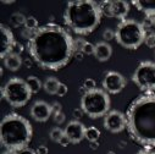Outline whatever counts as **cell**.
Listing matches in <instances>:
<instances>
[{
  "label": "cell",
  "mask_w": 155,
  "mask_h": 154,
  "mask_svg": "<svg viewBox=\"0 0 155 154\" xmlns=\"http://www.w3.org/2000/svg\"><path fill=\"white\" fill-rule=\"evenodd\" d=\"M27 48L38 65L53 71L66 66L76 50L71 34L55 23H48L34 31Z\"/></svg>",
  "instance_id": "1"
},
{
  "label": "cell",
  "mask_w": 155,
  "mask_h": 154,
  "mask_svg": "<svg viewBox=\"0 0 155 154\" xmlns=\"http://www.w3.org/2000/svg\"><path fill=\"white\" fill-rule=\"evenodd\" d=\"M126 129L133 141L155 148V92L137 97L126 111Z\"/></svg>",
  "instance_id": "2"
},
{
  "label": "cell",
  "mask_w": 155,
  "mask_h": 154,
  "mask_svg": "<svg viewBox=\"0 0 155 154\" xmlns=\"http://www.w3.org/2000/svg\"><path fill=\"white\" fill-rule=\"evenodd\" d=\"M100 4L93 0L70 2L64 11V21L76 34L87 35L92 33L101 21Z\"/></svg>",
  "instance_id": "3"
},
{
  "label": "cell",
  "mask_w": 155,
  "mask_h": 154,
  "mask_svg": "<svg viewBox=\"0 0 155 154\" xmlns=\"http://www.w3.org/2000/svg\"><path fill=\"white\" fill-rule=\"evenodd\" d=\"M32 135L31 122L18 114H8L0 124V141L8 149L17 152L27 147L32 139Z\"/></svg>",
  "instance_id": "4"
},
{
  "label": "cell",
  "mask_w": 155,
  "mask_h": 154,
  "mask_svg": "<svg viewBox=\"0 0 155 154\" xmlns=\"http://www.w3.org/2000/svg\"><path fill=\"white\" fill-rule=\"evenodd\" d=\"M115 34L116 42L121 47L126 49H138L144 43L147 29L142 23L134 20L125 18L117 25Z\"/></svg>",
  "instance_id": "5"
},
{
  "label": "cell",
  "mask_w": 155,
  "mask_h": 154,
  "mask_svg": "<svg viewBox=\"0 0 155 154\" xmlns=\"http://www.w3.org/2000/svg\"><path fill=\"white\" fill-rule=\"evenodd\" d=\"M110 97L104 89L95 88L84 92L81 98V109L91 119H98L110 111Z\"/></svg>",
  "instance_id": "6"
},
{
  "label": "cell",
  "mask_w": 155,
  "mask_h": 154,
  "mask_svg": "<svg viewBox=\"0 0 155 154\" xmlns=\"http://www.w3.org/2000/svg\"><path fill=\"white\" fill-rule=\"evenodd\" d=\"M2 93L3 98L14 108H21L26 105L32 97V92L27 82L18 77H12L11 80H9L4 85Z\"/></svg>",
  "instance_id": "7"
},
{
  "label": "cell",
  "mask_w": 155,
  "mask_h": 154,
  "mask_svg": "<svg viewBox=\"0 0 155 154\" xmlns=\"http://www.w3.org/2000/svg\"><path fill=\"white\" fill-rule=\"evenodd\" d=\"M132 81L145 93L155 91V62L142 61L132 75Z\"/></svg>",
  "instance_id": "8"
},
{
  "label": "cell",
  "mask_w": 155,
  "mask_h": 154,
  "mask_svg": "<svg viewBox=\"0 0 155 154\" xmlns=\"http://www.w3.org/2000/svg\"><path fill=\"white\" fill-rule=\"evenodd\" d=\"M103 15L107 17H115L119 20H125L130 11V4L125 0H110V2L100 3Z\"/></svg>",
  "instance_id": "9"
},
{
  "label": "cell",
  "mask_w": 155,
  "mask_h": 154,
  "mask_svg": "<svg viewBox=\"0 0 155 154\" xmlns=\"http://www.w3.org/2000/svg\"><path fill=\"white\" fill-rule=\"evenodd\" d=\"M127 85L125 77L117 71H107L103 79V89L109 94L120 93Z\"/></svg>",
  "instance_id": "10"
},
{
  "label": "cell",
  "mask_w": 155,
  "mask_h": 154,
  "mask_svg": "<svg viewBox=\"0 0 155 154\" xmlns=\"http://www.w3.org/2000/svg\"><path fill=\"white\" fill-rule=\"evenodd\" d=\"M104 127L112 133L124 131L126 129V115L119 110H110L104 116Z\"/></svg>",
  "instance_id": "11"
},
{
  "label": "cell",
  "mask_w": 155,
  "mask_h": 154,
  "mask_svg": "<svg viewBox=\"0 0 155 154\" xmlns=\"http://www.w3.org/2000/svg\"><path fill=\"white\" fill-rule=\"evenodd\" d=\"M86 129L84 125L78 120L70 121L65 127V136L70 139L71 143L77 144L86 138Z\"/></svg>",
  "instance_id": "12"
},
{
  "label": "cell",
  "mask_w": 155,
  "mask_h": 154,
  "mask_svg": "<svg viewBox=\"0 0 155 154\" xmlns=\"http://www.w3.org/2000/svg\"><path fill=\"white\" fill-rule=\"evenodd\" d=\"M31 116L38 122H45L53 115V106L44 102V100H37L31 106Z\"/></svg>",
  "instance_id": "13"
},
{
  "label": "cell",
  "mask_w": 155,
  "mask_h": 154,
  "mask_svg": "<svg viewBox=\"0 0 155 154\" xmlns=\"http://www.w3.org/2000/svg\"><path fill=\"white\" fill-rule=\"evenodd\" d=\"M0 34H2V52H0V56H2V59H4L6 55L11 53V49L16 42L11 29L5 25L0 26Z\"/></svg>",
  "instance_id": "14"
},
{
  "label": "cell",
  "mask_w": 155,
  "mask_h": 154,
  "mask_svg": "<svg viewBox=\"0 0 155 154\" xmlns=\"http://www.w3.org/2000/svg\"><path fill=\"white\" fill-rule=\"evenodd\" d=\"M112 55V48L107 42H99L95 44V50H94V56L98 61H107Z\"/></svg>",
  "instance_id": "15"
},
{
  "label": "cell",
  "mask_w": 155,
  "mask_h": 154,
  "mask_svg": "<svg viewBox=\"0 0 155 154\" xmlns=\"http://www.w3.org/2000/svg\"><path fill=\"white\" fill-rule=\"evenodd\" d=\"M132 5L139 11L144 12L147 16L155 15V0H133Z\"/></svg>",
  "instance_id": "16"
},
{
  "label": "cell",
  "mask_w": 155,
  "mask_h": 154,
  "mask_svg": "<svg viewBox=\"0 0 155 154\" xmlns=\"http://www.w3.org/2000/svg\"><path fill=\"white\" fill-rule=\"evenodd\" d=\"M3 62H4V66L10 70V71H17L21 65H22V59L20 55H16V54H12L10 53L9 55H6L4 59H3Z\"/></svg>",
  "instance_id": "17"
},
{
  "label": "cell",
  "mask_w": 155,
  "mask_h": 154,
  "mask_svg": "<svg viewBox=\"0 0 155 154\" xmlns=\"http://www.w3.org/2000/svg\"><path fill=\"white\" fill-rule=\"evenodd\" d=\"M60 83H61V82L56 79V77H53V76H51V77H48V79L44 81L43 88H44V91H45L48 94L54 95V94H56Z\"/></svg>",
  "instance_id": "18"
},
{
  "label": "cell",
  "mask_w": 155,
  "mask_h": 154,
  "mask_svg": "<svg viewBox=\"0 0 155 154\" xmlns=\"http://www.w3.org/2000/svg\"><path fill=\"white\" fill-rule=\"evenodd\" d=\"M26 82H27V85H28V87H29L32 94L38 93V92L41 91V88L43 87V83L41 82V80L38 79V77H35V76H29V77H27Z\"/></svg>",
  "instance_id": "19"
},
{
  "label": "cell",
  "mask_w": 155,
  "mask_h": 154,
  "mask_svg": "<svg viewBox=\"0 0 155 154\" xmlns=\"http://www.w3.org/2000/svg\"><path fill=\"white\" fill-rule=\"evenodd\" d=\"M100 137V131L95 126H89L86 129V139L89 141L91 143L97 142Z\"/></svg>",
  "instance_id": "20"
},
{
  "label": "cell",
  "mask_w": 155,
  "mask_h": 154,
  "mask_svg": "<svg viewBox=\"0 0 155 154\" xmlns=\"http://www.w3.org/2000/svg\"><path fill=\"white\" fill-rule=\"evenodd\" d=\"M64 136H65V131L61 130L60 127H53V129L50 130V132H49L50 139H51L53 142H56V143H59V141H60Z\"/></svg>",
  "instance_id": "21"
},
{
  "label": "cell",
  "mask_w": 155,
  "mask_h": 154,
  "mask_svg": "<svg viewBox=\"0 0 155 154\" xmlns=\"http://www.w3.org/2000/svg\"><path fill=\"white\" fill-rule=\"evenodd\" d=\"M26 18H27V17H26L23 14H21V12H15V14L11 15L10 21H11V23H12L15 27H18V26H21V25L25 26Z\"/></svg>",
  "instance_id": "22"
},
{
  "label": "cell",
  "mask_w": 155,
  "mask_h": 154,
  "mask_svg": "<svg viewBox=\"0 0 155 154\" xmlns=\"http://www.w3.org/2000/svg\"><path fill=\"white\" fill-rule=\"evenodd\" d=\"M25 28L29 29V31H37L39 28L38 27V20L34 16H28L26 18V22H25Z\"/></svg>",
  "instance_id": "23"
},
{
  "label": "cell",
  "mask_w": 155,
  "mask_h": 154,
  "mask_svg": "<svg viewBox=\"0 0 155 154\" xmlns=\"http://www.w3.org/2000/svg\"><path fill=\"white\" fill-rule=\"evenodd\" d=\"M144 43L148 48H155V33L154 32H150V33H147L145 35V39H144Z\"/></svg>",
  "instance_id": "24"
},
{
  "label": "cell",
  "mask_w": 155,
  "mask_h": 154,
  "mask_svg": "<svg viewBox=\"0 0 155 154\" xmlns=\"http://www.w3.org/2000/svg\"><path fill=\"white\" fill-rule=\"evenodd\" d=\"M83 88L86 89V92L93 91V89L97 88V83H95V81L93 79H86L84 82H83Z\"/></svg>",
  "instance_id": "25"
},
{
  "label": "cell",
  "mask_w": 155,
  "mask_h": 154,
  "mask_svg": "<svg viewBox=\"0 0 155 154\" xmlns=\"http://www.w3.org/2000/svg\"><path fill=\"white\" fill-rule=\"evenodd\" d=\"M115 37H116L115 31H112L111 28H106V29L103 32V38H104V42H110V41H112V39H114Z\"/></svg>",
  "instance_id": "26"
},
{
  "label": "cell",
  "mask_w": 155,
  "mask_h": 154,
  "mask_svg": "<svg viewBox=\"0 0 155 154\" xmlns=\"http://www.w3.org/2000/svg\"><path fill=\"white\" fill-rule=\"evenodd\" d=\"M94 50H95V45L89 43V42H86V44L83 45L82 53L86 55H94Z\"/></svg>",
  "instance_id": "27"
},
{
  "label": "cell",
  "mask_w": 155,
  "mask_h": 154,
  "mask_svg": "<svg viewBox=\"0 0 155 154\" xmlns=\"http://www.w3.org/2000/svg\"><path fill=\"white\" fill-rule=\"evenodd\" d=\"M68 92V88H67V86L65 85V83H60V86H59V89H58V92H56V95L58 97H64V95H66V93Z\"/></svg>",
  "instance_id": "28"
},
{
  "label": "cell",
  "mask_w": 155,
  "mask_h": 154,
  "mask_svg": "<svg viewBox=\"0 0 155 154\" xmlns=\"http://www.w3.org/2000/svg\"><path fill=\"white\" fill-rule=\"evenodd\" d=\"M23 52V45L21 44V43H15L14 44V47H12V49H11V53L12 54H16V55H21V53Z\"/></svg>",
  "instance_id": "29"
},
{
  "label": "cell",
  "mask_w": 155,
  "mask_h": 154,
  "mask_svg": "<svg viewBox=\"0 0 155 154\" xmlns=\"http://www.w3.org/2000/svg\"><path fill=\"white\" fill-rule=\"evenodd\" d=\"M84 44H86V41H84V39H81V38H78V39L74 41V49L78 50V52H82Z\"/></svg>",
  "instance_id": "30"
},
{
  "label": "cell",
  "mask_w": 155,
  "mask_h": 154,
  "mask_svg": "<svg viewBox=\"0 0 155 154\" xmlns=\"http://www.w3.org/2000/svg\"><path fill=\"white\" fill-rule=\"evenodd\" d=\"M54 121L56 124H62L65 121V115L62 114V111L58 112V114H54Z\"/></svg>",
  "instance_id": "31"
},
{
  "label": "cell",
  "mask_w": 155,
  "mask_h": 154,
  "mask_svg": "<svg viewBox=\"0 0 155 154\" xmlns=\"http://www.w3.org/2000/svg\"><path fill=\"white\" fill-rule=\"evenodd\" d=\"M17 154H37V152L31 149V148H28V147H25V148L17 150Z\"/></svg>",
  "instance_id": "32"
},
{
  "label": "cell",
  "mask_w": 155,
  "mask_h": 154,
  "mask_svg": "<svg viewBox=\"0 0 155 154\" xmlns=\"http://www.w3.org/2000/svg\"><path fill=\"white\" fill-rule=\"evenodd\" d=\"M35 152H37V154H48V153H49V149H48L47 146H43V144H42V146H39V147L37 148Z\"/></svg>",
  "instance_id": "33"
},
{
  "label": "cell",
  "mask_w": 155,
  "mask_h": 154,
  "mask_svg": "<svg viewBox=\"0 0 155 154\" xmlns=\"http://www.w3.org/2000/svg\"><path fill=\"white\" fill-rule=\"evenodd\" d=\"M70 143H71V142H70V139H68L66 136H64V137L59 141V144H60V146H62V147H67Z\"/></svg>",
  "instance_id": "34"
},
{
  "label": "cell",
  "mask_w": 155,
  "mask_h": 154,
  "mask_svg": "<svg viewBox=\"0 0 155 154\" xmlns=\"http://www.w3.org/2000/svg\"><path fill=\"white\" fill-rule=\"evenodd\" d=\"M51 106H53V115L58 114V112H61V105L59 103H54Z\"/></svg>",
  "instance_id": "35"
},
{
  "label": "cell",
  "mask_w": 155,
  "mask_h": 154,
  "mask_svg": "<svg viewBox=\"0 0 155 154\" xmlns=\"http://www.w3.org/2000/svg\"><path fill=\"white\" fill-rule=\"evenodd\" d=\"M137 154H155L153 150H150V149H142V150H139Z\"/></svg>",
  "instance_id": "36"
},
{
  "label": "cell",
  "mask_w": 155,
  "mask_h": 154,
  "mask_svg": "<svg viewBox=\"0 0 155 154\" xmlns=\"http://www.w3.org/2000/svg\"><path fill=\"white\" fill-rule=\"evenodd\" d=\"M81 112H83L82 109L81 110H74L73 111V115H74V116H77V119H78V118H81Z\"/></svg>",
  "instance_id": "37"
},
{
  "label": "cell",
  "mask_w": 155,
  "mask_h": 154,
  "mask_svg": "<svg viewBox=\"0 0 155 154\" xmlns=\"http://www.w3.org/2000/svg\"><path fill=\"white\" fill-rule=\"evenodd\" d=\"M148 17H149V20H150L151 26H154V27H155V15H153V16H148Z\"/></svg>",
  "instance_id": "38"
},
{
  "label": "cell",
  "mask_w": 155,
  "mask_h": 154,
  "mask_svg": "<svg viewBox=\"0 0 155 154\" xmlns=\"http://www.w3.org/2000/svg\"><path fill=\"white\" fill-rule=\"evenodd\" d=\"M3 154H17V152L16 150H11V149H8L6 152H4Z\"/></svg>",
  "instance_id": "39"
},
{
  "label": "cell",
  "mask_w": 155,
  "mask_h": 154,
  "mask_svg": "<svg viewBox=\"0 0 155 154\" xmlns=\"http://www.w3.org/2000/svg\"><path fill=\"white\" fill-rule=\"evenodd\" d=\"M107 154H115V153H114V152H109Z\"/></svg>",
  "instance_id": "40"
}]
</instances>
